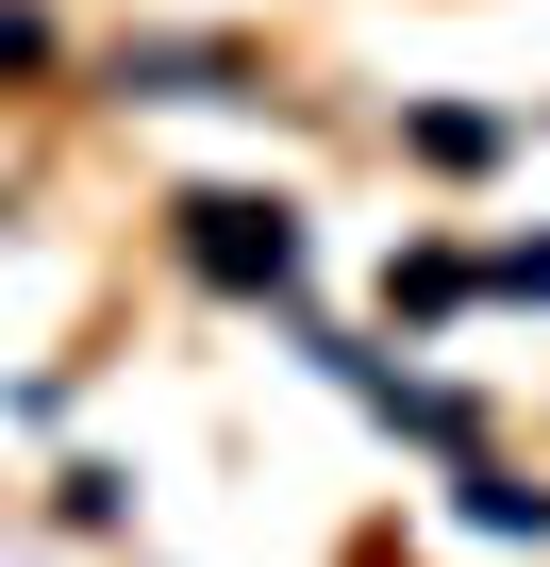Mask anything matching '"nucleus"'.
Here are the masks:
<instances>
[{
  "mask_svg": "<svg viewBox=\"0 0 550 567\" xmlns=\"http://www.w3.org/2000/svg\"><path fill=\"white\" fill-rule=\"evenodd\" d=\"M184 217H200V267L217 284H301V234L267 217V200H184Z\"/></svg>",
  "mask_w": 550,
  "mask_h": 567,
  "instance_id": "obj_1",
  "label": "nucleus"
}]
</instances>
